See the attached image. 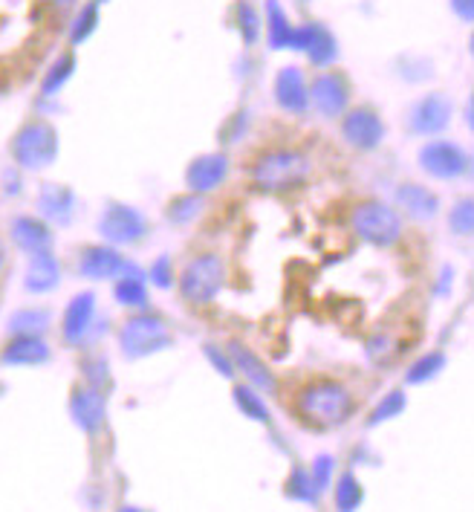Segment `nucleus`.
Listing matches in <instances>:
<instances>
[{
  "mask_svg": "<svg viewBox=\"0 0 474 512\" xmlns=\"http://www.w3.org/2000/svg\"><path fill=\"white\" fill-rule=\"evenodd\" d=\"M298 411L304 420H310L313 426L321 429H333V426H342L344 420L350 417L353 411V397L350 391L339 385V382H316L310 388L301 391L298 397Z\"/></svg>",
  "mask_w": 474,
  "mask_h": 512,
  "instance_id": "1",
  "label": "nucleus"
},
{
  "mask_svg": "<svg viewBox=\"0 0 474 512\" xmlns=\"http://www.w3.org/2000/svg\"><path fill=\"white\" fill-rule=\"evenodd\" d=\"M310 174V162L298 151H269L252 168L255 186L264 191H290L301 186Z\"/></svg>",
  "mask_w": 474,
  "mask_h": 512,
  "instance_id": "2",
  "label": "nucleus"
},
{
  "mask_svg": "<svg viewBox=\"0 0 474 512\" xmlns=\"http://www.w3.org/2000/svg\"><path fill=\"white\" fill-rule=\"evenodd\" d=\"M12 157L24 171H44L58 157V134L47 122H29L12 139Z\"/></svg>",
  "mask_w": 474,
  "mask_h": 512,
  "instance_id": "3",
  "label": "nucleus"
},
{
  "mask_svg": "<svg viewBox=\"0 0 474 512\" xmlns=\"http://www.w3.org/2000/svg\"><path fill=\"white\" fill-rule=\"evenodd\" d=\"M119 345L128 359H142V356H151V353L168 348L171 333L157 316H136L119 330Z\"/></svg>",
  "mask_w": 474,
  "mask_h": 512,
  "instance_id": "4",
  "label": "nucleus"
},
{
  "mask_svg": "<svg viewBox=\"0 0 474 512\" xmlns=\"http://www.w3.org/2000/svg\"><path fill=\"white\" fill-rule=\"evenodd\" d=\"M353 229L359 232L362 241L373 243V246H394L402 235V223L391 206L385 203H362L353 212Z\"/></svg>",
  "mask_w": 474,
  "mask_h": 512,
  "instance_id": "5",
  "label": "nucleus"
},
{
  "mask_svg": "<svg viewBox=\"0 0 474 512\" xmlns=\"http://www.w3.org/2000/svg\"><path fill=\"white\" fill-rule=\"evenodd\" d=\"M223 287V261L217 255H200L183 270L180 293L191 304H206Z\"/></svg>",
  "mask_w": 474,
  "mask_h": 512,
  "instance_id": "6",
  "label": "nucleus"
},
{
  "mask_svg": "<svg viewBox=\"0 0 474 512\" xmlns=\"http://www.w3.org/2000/svg\"><path fill=\"white\" fill-rule=\"evenodd\" d=\"M420 165L425 174H431L437 180H457L460 174L469 171V157L454 142L437 139L420 151Z\"/></svg>",
  "mask_w": 474,
  "mask_h": 512,
  "instance_id": "7",
  "label": "nucleus"
},
{
  "mask_svg": "<svg viewBox=\"0 0 474 512\" xmlns=\"http://www.w3.org/2000/svg\"><path fill=\"white\" fill-rule=\"evenodd\" d=\"M99 229L110 243H136L145 238L148 223H145L142 212H136L131 206H122V203H113L99 220Z\"/></svg>",
  "mask_w": 474,
  "mask_h": 512,
  "instance_id": "8",
  "label": "nucleus"
},
{
  "mask_svg": "<svg viewBox=\"0 0 474 512\" xmlns=\"http://www.w3.org/2000/svg\"><path fill=\"white\" fill-rule=\"evenodd\" d=\"M448 122H451V102L443 93H431V96L420 99L408 119L411 131L420 136L440 134V131H446Z\"/></svg>",
  "mask_w": 474,
  "mask_h": 512,
  "instance_id": "9",
  "label": "nucleus"
},
{
  "mask_svg": "<svg viewBox=\"0 0 474 512\" xmlns=\"http://www.w3.org/2000/svg\"><path fill=\"white\" fill-rule=\"evenodd\" d=\"M342 134L353 148H359V151H370V148H376V145L382 142V136H385V125H382V119H379V116H376L370 108H359V110H350V113L344 116Z\"/></svg>",
  "mask_w": 474,
  "mask_h": 512,
  "instance_id": "10",
  "label": "nucleus"
},
{
  "mask_svg": "<svg viewBox=\"0 0 474 512\" xmlns=\"http://www.w3.org/2000/svg\"><path fill=\"white\" fill-rule=\"evenodd\" d=\"M350 99V87L339 73H324L313 81L310 87V102L316 105L321 116H339L347 108Z\"/></svg>",
  "mask_w": 474,
  "mask_h": 512,
  "instance_id": "11",
  "label": "nucleus"
},
{
  "mask_svg": "<svg viewBox=\"0 0 474 512\" xmlns=\"http://www.w3.org/2000/svg\"><path fill=\"white\" fill-rule=\"evenodd\" d=\"M93 322H96V296H93V293H81V296L73 298V301L67 304V310H64V324H61L64 339H67L70 345H81V342L87 339Z\"/></svg>",
  "mask_w": 474,
  "mask_h": 512,
  "instance_id": "12",
  "label": "nucleus"
},
{
  "mask_svg": "<svg viewBox=\"0 0 474 512\" xmlns=\"http://www.w3.org/2000/svg\"><path fill=\"white\" fill-rule=\"evenodd\" d=\"M0 362L9 368H35L50 362V345L41 336H12L0 353Z\"/></svg>",
  "mask_w": 474,
  "mask_h": 512,
  "instance_id": "13",
  "label": "nucleus"
},
{
  "mask_svg": "<svg viewBox=\"0 0 474 512\" xmlns=\"http://www.w3.org/2000/svg\"><path fill=\"white\" fill-rule=\"evenodd\" d=\"M38 212L50 223H61L67 226L73 215H76V194L67 186L58 183H44L38 191Z\"/></svg>",
  "mask_w": 474,
  "mask_h": 512,
  "instance_id": "14",
  "label": "nucleus"
},
{
  "mask_svg": "<svg viewBox=\"0 0 474 512\" xmlns=\"http://www.w3.org/2000/svg\"><path fill=\"white\" fill-rule=\"evenodd\" d=\"M105 408V394L96 385L79 388L73 394V400H70V414H73V420L79 423L84 432H96L105 423Z\"/></svg>",
  "mask_w": 474,
  "mask_h": 512,
  "instance_id": "15",
  "label": "nucleus"
},
{
  "mask_svg": "<svg viewBox=\"0 0 474 512\" xmlns=\"http://www.w3.org/2000/svg\"><path fill=\"white\" fill-rule=\"evenodd\" d=\"M275 99L290 113H304L310 108V90L298 67H284L275 79Z\"/></svg>",
  "mask_w": 474,
  "mask_h": 512,
  "instance_id": "16",
  "label": "nucleus"
},
{
  "mask_svg": "<svg viewBox=\"0 0 474 512\" xmlns=\"http://www.w3.org/2000/svg\"><path fill=\"white\" fill-rule=\"evenodd\" d=\"M226 171H229L226 157L223 154H209V157H200V160H194L188 165L185 183L191 186V191L206 194V191H214L226 180Z\"/></svg>",
  "mask_w": 474,
  "mask_h": 512,
  "instance_id": "17",
  "label": "nucleus"
},
{
  "mask_svg": "<svg viewBox=\"0 0 474 512\" xmlns=\"http://www.w3.org/2000/svg\"><path fill=\"white\" fill-rule=\"evenodd\" d=\"M58 281H61V264L53 255V249L29 255L27 278H24V287H27L29 293H38V296L50 293V290L58 287Z\"/></svg>",
  "mask_w": 474,
  "mask_h": 512,
  "instance_id": "18",
  "label": "nucleus"
},
{
  "mask_svg": "<svg viewBox=\"0 0 474 512\" xmlns=\"http://www.w3.org/2000/svg\"><path fill=\"white\" fill-rule=\"evenodd\" d=\"M12 241L21 252L35 255V252H44V249L53 246V232H50L47 220L21 215L12 220Z\"/></svg>",
  "mask_w": 474,
  "mask_h": 512,
  "instance_id": "19",
  "label": "nucleus"
},
{
  "mask_svg": "<svg viewBox=\"0 0 474 512\" xmlns=\"http://www.w3.org/2000/svg\"><path fill=\"white\" fill-rule=\"evenodd\" d=\"M298 50H307V55L313 58V64L318 67H327L336 61L339 55V47H336V38L327 32L324 27H301L295 29V44Z\"/></svg>",
  "mask_w": 474,
  "mask_h": 512,
  "instance_id": "20",
  "label": "nucleus"
},
{
  "mask_svg": "<svg viewBox=\"0 0 474 512\" xmlns=\"http://www.w3.org/2000/svg\"><path fill=\"white\" fill-rule=\"evenodd\" d=\"M125 258L107 246H93L81 255L79 261V272L84 278H93V281H102V278H116L125 272Z\"/></svg>",
  "mask_w": 474,
  "mask_h": 512,
  "instance_id": "21",
  "label": "nucleus"
},
{
  "mask_svg": "<svg viewBox=\"0 0 474 512\" xmlns=\"http://www.w3.org/2000/svg\"><path fill=\"white\" fill-rule=\"evenodd\" d=\"M396 203L402 206V212L411 220H431L437 215V194L431 189L417 186V183H405L396 189Z\"/></svg>",
  "mask_w": 474,
  "mask_h": 512,
  "instance_id": "22",
  "label": "nucleus"
},
{
  "mask_svg": "<svg viewBox=\"0 0 474 512\" xmlns=\"http://www.w3.org/2000/svg\"><path fill=\"white\" fill-rule=\"evenodd\" d=\"M229 356H232V365L240 368L252 385H258V388H264V391H275V377L269 374V368H266L264 362L249 351V348H243L240 342H232V345H229Z\"/></svg>",
  "mask_w": 474,
  "mask_h": 512,
  "instance_id": "23",
  "label": "nucleus"
},
{
  "mask_svg": "<svg viewBox=\"0 0 474 512\" xmlns=\"http://www.w3.org/2000/svg\"><path fill=\"white\" fill-rule=\"evenodd\" d=\"M113 296H116L119 304H125V307H145V304H148V293H145V284H142V272H139V267L125 264V278L116 284Z\"/></svg>",
  "mask_w": 474,
  "mask_h": 512,
  "instance_id": "24",
  "label": "nucleus"
},
{
  "mask_svg": "<svg viewBox=\"0 0 474 512\" xmlns=\"http://www.w3.org/2000/svg\"><path fill=\"white\" fill-rule=\"evenodd\" d=\"M47 327H50V313L47 310H38V307L18 310L9 319V333L12 336H44Z\"/></svg>",
  "mask_w": 474,
  "mask_h": 512,
  "instance_id": "25",
  "label": "nucleus"
},
{
  "mask_svg": "<svg viewBox=\"0 0 474 512\" xmlns=\"http://www.w3.org/2000/svg\"><path fill=\"white\" fill-rule=\"evenodd\" d=\"M269 44L278 47V50L295 44V29L287 24V15L275 0H269Z\"/></svg>",
  "mask_w": 474,
  "mask_h": 512,
  "instance_id": "26",
  "label": "nucleus"
},
{
  "mask_svg": "<svg viewBox=\"0 0 474 512\" xmlns=\"http://www.w3.org/2000/svg\"><path fill=\"white\" fill-rule=\"evenodd\" d=\"M73 64H76V61H73V55H61V58L53 64V70L44 76L41 93H44V96H55V93L67 84V79L73 76Z\"/></svg>",
  "mask_w": 474,
  "mask_h": 512,
  "instance_id": "27",
  "label": "nucleus"
},
{
  "mask_svg": "<svg viewBox=\"0 0 474 512\" xmlns=\"http://www.w3.org/2000/svg\"><path fill=\"white\" fill-rule=\"evenodd\" d=\"M200 209H203L200 194H197V191H194V194H185V197H177V200L171 203V209H168V220H171V223H177V226H185V223H191L194 217L200 215Z\"/></svg>",
  "mask_w": 474,
  "mask_h": 512,
  "instance_id": "28",
  "label": "nucleus"
},
{
  "mask_svg": "<svg viewBox=\"0 0 474 512\" xmlns=\"http://www.w3.org/2000/svg\"><path fill=\"white\" fill-rule=\"evenodd\" d=\"M235 403L246 417H252V420H258V423H266V420H269L264 400H261L252 388H246V385L235 388Z\"/></svg>",
  "mask_w": 474,
  "mask_h": 512,
  "instance_id": "29",
  "label": "nucleus"
},
{
  "mask_svg": "<svg viewBox=\"0 0 474 512\" xmlns=\"http://www.w3.org/2000/svg\"><path fill=\"white\" fill-rule=\"evenodd\" d=\"M362 498H365V492H362L359 481L353 475H342L339 486H336V504H339V510H356L362 504Z\"/></svg>",
  "mask_w": 474,
  "mask_h": 512,
  "instance_id": "30",
  "label": "nucleus"
},
{
  "mask_svg": "<svg viewBox=\"0 0 474 512\" xmlns=\"http://www.w3.org/2000/svg\"><path fill=\"white\" fill-rule=\"evenodd\" d=\"M443 365H446V356L443 353H428V356H422L420 362L408 371V382L411 385H420V382H425V379L437 377L440 371H443Z\"/></svg>",
  "mask_w": 474,
  "mask_h": 512,
  "instance_id": "31",
  "label": "nucleus"
},
{
  "mask_svg": "<svg viewBox=\"0 0 474 512\" xmlns=\"http://www.w3.org/2000/svg\"><path fill=\"white\" fill-rule=\"evenodd\" d=\"M287 495L295 501H307V504H316L318 489L313 484V478L304 472V469H295L290 475V486H287Z\"/></svg>",
  "mask_w": 474,
  "mask_h": 512,
  "instance_id": "32",
  "label": "nucleus"
},
{
  "mask_svg": "<svg viewBox=\"0 0 474 512\" xmlns=\"http://www.w3.org/2000/svg\"><path fill=\"white\" fill-rule=\"evenodd\" d=\"M405 405H408L405 394H402V391H391L382 403L373 408V417H370L368 423L370 426H379L382 420H394L396 414H402V411H405Z\"/></svg>",
  "mask_w": 474,
  "mask_h": 512,
  "instance_id": "33",
  "label": "nucleus"
},
{
  "mask_svg": "<svg viewBox=\"0 0 474 512\" xmlns=\"http://www.w3.org/2000/svg\"><path fill=\"white\" fill-rule=\"evenodd\" d=\"M96 18H99L96 6H93V3H90V6H84V9L79 12V18H76V24H73L70 41H73V44H81V41L96 29Z\"/></svg>",
  "mask_w": 474,
  "mask_h": 512,
  "instance_id": "34",
  "label": "nucleus"
},
{
  "mask_svg": "<svg viewBox=\"0 0 474 512\" xmlns=\"http://www.w3.org/2000/svg\"><path fill=\"white\" fill-rule=\"evenodd\" d=\"M237 15H240L243 41H246V44H255V38H258V18H255V9H252L249 3H240V6H237Z\"/></svg>",
  "mask_w": 474,
  "mask_h": 512,
  "instance_id": "35",
  "label": "nucleus"
},
{
  "mask_svg": "<svg viewBox=\"0 0 474 512\" xmlns=\"http://www.w3.org/2000/svg\"><path fill=\"white\" fill-rule=\"evenodd\" d=\"M333 458H327V455H321V458L313 463V472H310V478H313V484H316L318 495L330 486V481H333Z\"/></svg>",
  "mask_w": 474,
  "mask_h": 512,
  "instance_id": "36",
  "label": "nucleus"
},
{
  "mask_svg": "<svg viewBox=\"0 0 474 512\" xmlns=\"http://www.w3.org/2000/svg\"><path fill=\"white\" fill-rule=\"evenodd\" d=\"M451 229L457 235H469L472 232V200H463L460 206H454V212H451Z\"/></svg>",
  "mask_w": 474,
  "mask_h": 512,
  "instance_id": "37",
  "label": "nucleus"
},
{
  "mask_svg": "<svg viewBox=\"0 0 474 512\" xmlns=\"http://www.w3.org/2000/svg\"><path fill=\"white\" fill-rule=\"evenodd\" d=\"M151 281L157 284V287H171L174 284V272H171V258L168 255H162L154 261V267H151Z\"/></svg>",
  "mask_w": 474,
  "mask_h": 512,
  "instance_id": "38",
  "label": "nucleus"
},
{
  "mask_svg": "<svg viewBox=\"0 0 474 512\" xmlns=\"http://www.w3.org/2000/svg\"><path fill=\"white\" fill-rule=\"evenodd\" d=\"M206 356H209L211 362H214V368H217L223 377H232V374H235V365H232V359H229L226 353H220V348L209 345V348H206Z\"/></svg>",
  "mask_w": 474,
  "mask_h": 512,
  "instance_id": "39",
  "label": "nucleus"
},
{
  "mask_svg": "<svg viewBox=\"0 0 474 512\" xmlns=\"http://www.w3.org/2000/svg\"><path fill=\"white\" fill-rule=\"evenodd\" d=\"M105 368V359H93V362H87V377H90V382L99 388L102 382L107 379V371H102Z\"/></svg>",
  "mask_w": 474,
  "mask_h": 512,
  "instance_id": "40",
  "label": "nucleus"
},
{
  "mask_svg": "<svg viewBox=\"0 0 474 512\" xmlns=\"http://www.w3.org/2000/svg\"><path fill=\"white\" fill-rule=\"evenodd\" d=\"M472 3L474 0H451V6H454V12L463 18V21H472Z\"/></svg>",
  "mask_w": 474,
  "mask_h": 512,
  "instance_id": "41",
  "label": "nucleus"
},
{
  "mask_svg": "<svg viewBox=\"0 0 474 512\" xmlns=\"http://www.w3.org/2000/svg\"><path fill=\"white\" fill-rule=\"evenodd\" d=\"M6 264H9V249H6V243L0 241V272L6 270Z\"/></svg>",
  "mask_w": 474,
  "mask_h": 512,
  "instance_id": "42",
  "label": "nucleus"
}]
</instances>
